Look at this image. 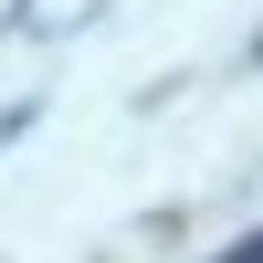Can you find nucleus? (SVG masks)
Returning <instances> with one entry per match:
<instances>
[{
	"instance_id": "obj_1",
	"label": "nucleus",
	"mask_w": 263,
	"mask_h": 263,
	"mask_svg": "<svg viewBox=\"0 0 263 263\" xmlns=\"http://www.w3.org/2000/svg\"><path fill=\"white\" fill-rule=\"evenodd\" d=\"M211 263H263V232H242V242H221Z\"/></svg>"
}]
</instances>
